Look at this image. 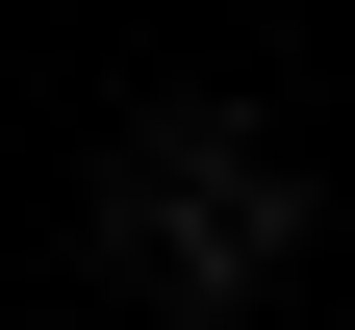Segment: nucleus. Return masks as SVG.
<instances>
[{
  "mask_svg": "<svg viewBox=\"0 0 355 330\" xmlns=\"http://www.w3.org/2000/svg\"><path fill=\"white\" fill-rule=\"evenodd\" d=\"M279 153H254V127H153V204H127V254L153 279H279Z\"/></svg>",
  "mask_w": 355,
  "mask_h": 330,
  "instance_id": "nucleus-1",
  "label": "nucleus"
}]
</instances>
